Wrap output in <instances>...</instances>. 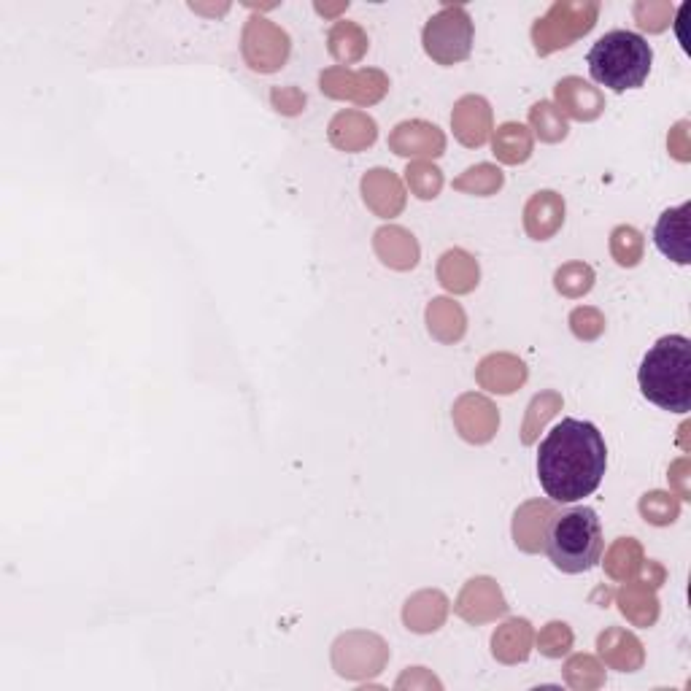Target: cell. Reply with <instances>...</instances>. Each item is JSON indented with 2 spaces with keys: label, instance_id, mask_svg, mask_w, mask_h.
Masks as SVG:
<instances>
[{
  "label": "cell",
  "instance_id": "obj_1",
  "mask_svg": "<svg viewBox=\"0 0 691 691\" xmlns=\"http://www.w3.org/2000/svg\"><path fill=\"white\" fill-rule=\"evenodd\" d=\"M608 446L592 422L562 419L538 449V478L554 503L570 505L600 489Z\"/></svg>",
  "mask_w": 691,
  "mask_h": 691
},
{
  "label": "cell",
  "instance_id": "obj_2",
  "mask_svg": "<svg viewBox=\"0 0 691 691\" xmlns=\"http://www.w3.org/2000/svg\"><path fill=\"white\" fill-rule=\"evenodd\" d=\"M640 392L662 411L689 413L691 408V341L686 335H665L643 357L638 373Z\"/></svg>",
  "mask_w": 691,
  "mask_h": 691
},
{
  "label": "cell",
  "instance_id": "obj_3",
  "mask_svg": "<svg viewBox=\"0 0 691 691\" xmlns=\"http://www.w3.org/2000/svg\"><path fill=\"white\" fill-rule=\"evenodd\" d=\"M543 548L562 573L578 575L592 570L605 551L600 516L584 505L573 511L554 513L546 527Z\"/></svg>",
  "mask_w": 691,
  "mask_h": 691
},
{
  "label": "cell",
  "instance_id": "obj_4",
  "mask_svg": "<svg viewBox=\"0 0 691 691\" xmlns=\"http://www.w3.org/2000/svg\"><path fill=\"white\" fill-rule=\"evenodd\" d=\"M589 73L602 87L613 92H627L643 87L651 73L654 49L632 30H613L589 49Z\"/></svg>",
  "mask_w": 691,
  "mask_h": 691
},
{
  "label": "cell",
  "instance_id": "obj_5",
  "mask_svg": "<svg viewBox=\"0 0 691 691\" xmlns=\"http://www.w3.org/2000/svg\"><path fill=\"white\" fill-rule=\"evenodd\" d=\"M424 49L440 65L462 63L473 49V22L462 6L438 11L424 27Z\"/></svg>",
  "mask_w": 691,
  "mask_h": 691
},
{
  "label": "cell",
  "instance_id": "obj_6",
  "mask_svg": "<svg viewBox=\"0 0 691 691\" xmlns=\"http://www.w3.org/2000/svg\"><path fill=\"white\" fill-rule=\"evenodd\" d=\"M594 17H597V6H570V3H557L548 11L546 19H540L532 38L540 54H548L559 49V46H570L575 36H581L586 30H592Z\"/></svg>",
  "mask_w": 691,
  "mask_h": 691
},
{
  "label": "cell",
  "instance_id": "obj_7",
  "mask_svg": "<svg viewBox=\"0 0 691 691\" xmlns=\"http://www.w3.org/2000/svg\"><path fill=\"white\" fill-rule=\"evenodd\" d=\"M689 211L691 203H683L678 208H670L659 216L654 230V243L667 260L678 262V265H689L691 246H689Z\"/></svg>",
  "mask_w": 691,
  "mask_h": 691
},
{
  "label": "cell",
  "instance_id": "obj_8",
  "mask_svg": "<svg viewBox=\"0 0 691 691\" xmlns=\"http://www.w3.org/2000/svg\"><path fill=\"white\" fill-rule=\"evenodd\" d=\"M489 106L484 98H465L459 100L454 108V133L465 146H481L489 135Z\"/></svg>",
  "mask_w": 691,
  "mask_h": 691
},
{
  "label": "cell",
  "instance_id": "obj_9",
  "mask_svg": "<svg viewBox=\"0 0 691 691\" xmlns=\"http://www.w3.org/2000/svg\"><path fill=\"white\" fill-rule=\"evenodd\" d=\"M565 219V203L554 195V192H538L527 206V230L532 238L546 241L548 235L557 233V227Z\"/></svg>",
  "mask_w": 691,
  "mask_h": 691
},
{
  "label": "cell",
  "instance_id": "obj_10",
  "mask_svg": "<svg viewBox=\"0 0 691 691\" xmlns=\"http://www.w3.org/2000/svg\"><path fill=\"white\" fill-rule=\"evenodd\" d=\"M557 98L567 114L575 119H594L602 111L600 92L581 79L559 81Z\"/></svg>",
  "mask_w": 691,
  "mask_h": 691
},
{
  "label": "cell",
  "instance_id": "obj_11",
  "mask_svg": "<svg viewBox=\"0 0 691 691\" xmlns=\"http://www.w3.org/2000/svg\"><path fill=\"white\" fill-rule=\"evenodd\" d=\"M532 152V135L524 125L508 122V125L497 127L494 133V154L508 165L524 162Z\"/></svg>",
  "mask_w": 691,
  "mask_h": 691
},
{
  "label": "cell",
  "instance_id": "obj_12",
  "mask_svg": "<svg viewBox=\"0 0 691 691\" xmlns=\"http://www.w3.org/2000/svg\"><path fill=\"white\" fill-rule=\"evenodd\" d=\"M422 130V122H413V125H400L397 133L392 135V146L397 149V154H440L438 149H432V141L435 144H443L438 127H427L424 135H419Z\"/></svg>",
  "mask_w": 691,
  "mask_h": 691
},
{
  "label": "cell",
  "instance_id": "obj_13",
  "mask_svg": "<svg viewBox=\"0 0 691 691\" xmlns=\"http://www.w3.org/2000/svg\"><path fill=\"white\" fill-rule=\"evenodd\" d=\"M440 279L454 292H467L478 281V268L462 252H449L440 265Z\"/></svg>",
  "mask_w": 691,
  "mask_h": 691
},
{
  "label": "cell",
  "instance_id": "obj_14",
  "mask_svg": "<svg viewBox=\"0 0 691 691\" xmlns=\"http://www.w3.org/2000/svg\"><path fill=\"white\" fill-rule=\"evenodd\" d=\"M678 511H681V503L675 500L673 494H665V492H651L643 497V503H640V513L646 516V521H651V524H673L675 519H678Z\"/></svg>",
  "mask_w": 691,
  "mask_h": 691
},
{
  "label": "cell",
  "instance_id": "obj_15",
  "mask_svg": "<svg viewBox=\"0 0 691 691\" xmlns=\"http://www.w3.org/2000/svg\"><path fill=\"white\" fill-rule=\"evenodd\" d=\"M530 119L543 141H559V138H565L567 135L565 117H562V111L551 106V103H538V106L532 108Z\"/></svg>",
  "mask_w": 691,
  "mask_h": 691
},
{
  "label": "cell",
  "instance_id": "obj_16",
  "mask_svg": "<svg viewBox=\"0 0 691 691\" xmlns=\"http://www.w3.org/2000/svg\"><path fill=\"white\" fill-rule=\"evenodd\" d=\"M613 254H616V262H619V265H627V268L638 265L640 254H643V238H640L638 230H632V227H619V230L613 233Z\"/></svg>",
  "mask_w": 691,
  "mask_h": 691
},
{
  "label": "cell",
  "instance_id": "obj_17",
  "mask_svg": "<svg viewBox=\"0 0 691 691\" xmlns=\"http://www.w3.org/2000/svg\"><path fill=\"white\" fill-rule=\"evenodd\" d=\"M592 281V270L586 268V265H567L565 270H559L557 273V289L570 297L589 292V289H592Z\"/></svg>",
  "mask_w": 691,
  "mask_h": 691
},
{
  "label": "cell",
  "instance_id": "obj_18",
  "mask_svg": "<svg viewBox=\"0 0 691 691\" xmlns=\"http://www.w3.org/2000/svg\"><path fill=\"white\" fill-rule=\"evenodd\" d=\"M508 646H519L524 654H527V646H530V624L527 621H508L497 635H494V654L500 656Z\"/></svg>",
  "mask_w": 691,
  "mask_h": 691
},
{
  "label": "cell",
  "instance_id": "obj_19",
  "mask_svg": "<svg viewBox=\"0 0 691 691\" xmlns=\"http://www.w3.org/2000/svg\"><path fill=\"white\" fill-rule=\"evenodd\" d=\"M503 184V173L494 171L492 165H478V168H470L465 179L457 181L459 189H473L478 195H486Z\"/></svg>",
  "mask_w": 691,
  "mask_h": 691
},
{
  "label": "cell",
  "instance_id": "obj_20",
  "mask_svg": "<svg viewBox=\"0 0 691 691\" xmlns=\"http://www.w3.org/2000/svg\"><path fill=\"white\" fill-rule=\"evenodd\" d=\"M408 181H411V187L416 189V195H419V198L430 200L438 195L440 171L438 168H430V165L419 162V165H411V168H408Z\"/></svg>",
  "mask_w": 691,
  "mask_h": 691
},
{
  "label": "cell",
  "instance_id": "obj_21",
  "mask_svg": "<svg viewBox=\"0 0 691 691\" xmlns=\"http://www.w3.org/2000/svg\"><path fill=\"white\" fill-rule=\"evenodd\" d=\"M570 322H573V333L578 335V338H597V335L602 333V327H605V322H602V316L597 314V311H592V308H578L573 316H570Z\"/></svg>",
  "mask_w": 691,
  "mask_h": 691
},
{
  "label": "cell",
  "instance_id": "obj_22",
  "mask_svg": "<svg viewBox=\"0 0 691 691\" xmlns=\"http://www.w3.org/2000/svg\"><path fill=\"white\" fill-rule=\"evenodd\" d=\"M570 646V632L565 624H548V629L540 635V651L548 656H562Z\"/></svg>",
  "mask_w": 691,
  "mask_h": 691
}]
</instances>
